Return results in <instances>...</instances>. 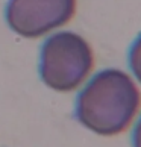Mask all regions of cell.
<instances>
[{
	"label": "cell",
	"mask_w": 141,
	"mask_h": 147,
	"mask_svg": "<svg viewBox=\"0 0 141 147\" xmlns=\"http://www.w3.org/2000/svg\"><path fill=\"white\" fill-rule=\"evenodd\" d=\"M132 147H141V117L138 118L132 132Z\"/></svg>",
	"instance_id": "cell-5"
},
{
	"label": "cell",
	"mask_w": 141,
	"mask_h": 147,
	"mask_svg": "<svg viewBox=\"0 0 141 147\" xmlns=\"http://www.w3.org/2000/svg\"><path fill=\"white\" fill-rule=\"evenodd\" d=\"M76 0H9L6 21L15 34L38 38L73 18Z\"/></svg>",
	"instance_id": "cell-3"
},
{
	"label": "cell",
	"mask_w": 141,
	"mask_h": 147,
	"mask_svg": "<svg viewBox=\"0 0 141 147\" xmlns=\"http://www.w3.org/2000/svg\"><path fill=\"white\" fill-rule=\"evenodd\" d=\"M141 105V94L129 74L106 68L93 76L76 97L74 117L91 132L112 137L124 132Z\"/></svg>",
	"instance_id": "cell-1"
},
{
	"label": "cell",
	"mask_w": 141,
	"mask_h": 147,
	"mask_svg": "<svg viewBox=\"0 0 141 147\" xmlns=\"http://www.w3.org/2000/svg\"><path fill=\"white\" fill-rule=\"evenodd\" d=\"M93 65V50L82 36L73 32H58L43 44L38 70L49 88L68 92L88 78Z\"/></svg>",
	"instance_id": "cell-2"
},
{
	"label": "cell",
	"mask_w": 141,
	"mask_h": 147,
	"mask_svg": "<svg viewBox=\"0 0 141 147\" xmlns=\"http://www.w3.org/2000/svg\"><path fill=\"white\" fill-rule=\"evenodd\" d=\"M129 67H131L135 79L141 84V35L137 36L129 50Z\"/></svg>",
	"instance_id": "cell-4"
}]
</instances>
